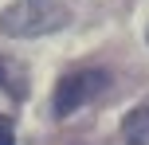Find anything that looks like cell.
<instances>
[{"label": "cell", "instance_id": "6da1fadb", "mask_svg": "<svg viewBox=\"0 0 149 145\" xmlns=\"http://www.w3.org/2000/svg\"><path fill=\"white\" fill-rule=\"evenodd\" d=\"M63 24H67V8H59L55 0H20V4H8L0 16V31L16 39L47 35V31H59Z\"/></svg>", "mask_w": 149, "mask_h": 145}, {"label": "cell", "instance_id": "7a4b0ae2", "mask_svg": "<svg viewBox=\"0 0 149 145\" xmlns=\"http://www.w3.org/2000/svg\"><path fill=\"white\" fill-rule=\"evenodd\" d=\"M110 86V75L106 71H74V75L59 78V86H55V118H71L74 110H82L86 102H94L98 94Z\"/></svg>", "mask_w": 149, "mask_h": 145}, {"label": "cell", "instance_id": "3957f363", "mask_svg": "<svg viewBox=\"0 0 149 145\" xmlns=\"http://www.w3.org/2000/svg\"><path fill=\"white\" fill-rule=\"evenodd\" d=\"M122 137L126 145H149V102H141L137 110L122 118Z\"/></svg>", "mask_w": 149, "mask_h": 145}, {"label": "cell", "instance_id": "277c9868", "mask_svg": "<svg viewBox=\"0 0 149 145\" xmlns=\"http://www.w3.org/2000/svg\"><path fill=\"white\" fill-rule=\"evenodd\" d=\"M0 86H4L12 98H24L28 94V83H24V67L16 59H4L0 55Z\"/></svg>", "mask_w": 149, "mask_h": 145}, {"label": "cell", "instance_id": "5b68a950", "mask_svg": "<svg viewBox=\"0 0 149 145\" xmlns=\"http://www.w3.org/2000/svg\"><path fill=\"white\" fill-rule=\"evenodd\" d=\"M0 145H16V126H12V118H4V114H0Z\"/></svg>", "mask_w": 149, "mask_h": 145}]
</instances>
